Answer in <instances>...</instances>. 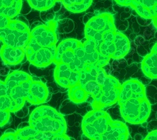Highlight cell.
Masks as SVG:
<instances>
[{
	"label": "cell",
	"mask_w": 157,
	"mask_h": 140,
	"mask_svg": "<svg viewBox=\"0 0 157 140\" xmlns=\"http://www.w3.org/2000/svg\"><path fill=\"white\" fill-rule=\"evenodd\" d=\"M129 6L140 17L156 21L157 0H133Z\"/></svg>",
	"instance_id": "14"
},
{
	"label": "cell",
	"mask_w": 157,
	"mask_h": 140,
	"mask_svg": "<svg viewBox=\"0 0 157 140\" xmlns=\"http://www.w3.org/2000/svg\"><path fill=\"white\" fill-rule=\"evenodd\" d=\"M68 95L71 100L75 104L84 103L89 98V95L79 84L69 88Z\"/></svg>",
	"instance_id": "22"
},
{
	"label": "cell",
	"mask_w": 157,
	"mask_h": 140,
	"mask_svg": "<svg viewBox=\"0 0 157 140\" xmlns=\"http://www.w3.org/2000/svg\"><path fill=\"white\" fill-rule=\"evenodd\" d=\"M82 130L89 140H128L130 137L127 126L113 120L103 109L87 112L82 119Z\"/></svg>",
	"instance_id": "1"
},
{
	"label": "cell",
	"mask_w": 157,
	"mask_h": 140,
	"mask_svg": "<svg viewBox=\"0 0 157 140\" xmlns=\"http://www.w3.org/2000/svg\"><path fill=\"white\" fill-rule=\"evenodd\" d=\"M25 57L32 65L39 67H46L54 63L56 46L43 47L39 45L32 37L24 48Z\"/></svg>",
	"instance_id": "8"
},
{
	"label": "cell",
	"mask_w": 157,
	"mask_h": 140,
	"mask_svg": "<svg viewBox=\"0 0 157 140\" xmlns=\"http://www.w3.org/2000/svg\"><path fill=\"white\" fill-rule=\"evenodd\" d=\"M121 84L115 78L108 75L101 87V94L94 104L92 105L93 110L103 109L117 103Z\"/></svg>",
	"instance_id": "9"
},
{
	"label": "cell",
	"mask_w": 157,
	"mask_h": 140,
	"mask_svg": "<svg viewBox=\"0 0 157 140\" xmlns=\"http://www.w3.org/2000/svg\"><path fill=\"white\" fill-rule=\"evenodd\" d=\"M80 73L72 70L63 63L56 64L54 79L57 84L64 88H70L79 84Z\"/></svg>",
	"instance_id": "11"
},
{
	"label": "cell",
	"mask_w": 157,
	"mask_h": 140,
	"mask_svg": "<svg viewBox=\"0 0 157 140\" xmlns=\"http://www.w3.org/2000/svg\"><path fill=\"white\" fill-rule=\"evenodd\" d=\"M115 53L113 59L118 60L124 58L129 52L130 42L128 37L123 33L117 31L114 38Z\"/></svg>",
	"instance_id": "18"
},
{
	"label": "cell",
	"mask_w": 157,
	"mask_h": 140,
	"mask_svg": "<svg viewBox=\"0 0 157 140\" xmlns=\"http://www.w3.org/2000/svg\"><path fill=\"white\" fill-rule=\"evenodd\" d=\"M0 140H17L15 131L7 130L0 138Z\"/></svg>",
	"instance_id": "26"
},
{
	"label": "cell",
	"mask_w": 157,
	"mask_h": 140,
	"mask_svg": "<svg viewBox=\"0 0 157 140\" xmlns=\"http://www.w3.org/2000/svg\"><path fill=\"white\" fill-rule=\"evenodd\" d=\"M25 57L23 48L13 47L3 45L0 49V57L5 64L16 66L20 63Z\"/></svg>",
	"instance_id": "16"
},
{
	"label": "cell",
	"mask_w": 157,
	"mask_h": 140,
	"mask_svg": "<svg viewBox=\"0 0 157 140\" xmlns=\"http://www.w3.org/2000/svg\"><path fill=\"white\" fill-rule=\"evenodd\" d=\"M82 44L84 50L86 66L95 65L103 68L109 63L110 59L103 57L98 52L93 40L88 38H85V40Z\"/></svg>",
	"instance_id": "12"
},
{
	"label": "cell",
	"mask_w": 157,
	"mask_h": 140,
	"mask_svg": "<svg viewBox=\"0 0 157 140\" xmlns=\"http://www.w3.org/2000/svg\"><path fill=\"white\" fill-rule=\"evenodd\" d=\"M144 140H157V131L156 130H153L150 132Z\"/></svg>",
	"instance_id": "29"
},
{
	"label": "cell",
	"mask_w": 157,
	"mask_h": 140,
	"mask_svg": "<svg viewBox=\"0 0 157 140\" xmlns=\"http://www.w3.org/2000/svg\"><path fill=\"white\" fill-rule=\"evenodd\" d=\"M30 39L28 25L17 19L10 20L7 26L0 32V41L3 45L17 48H25Z\"/></svg>",
	"instance_id": "7"
},
{
	"label": "cell",
	"mask_w": 157,
	"mask_h": 140,
	"mask_svg": "<svg viewBox=\"0 0 157 140\" xmlns=\"http://www.w3.org/2000/svg\"><path fill=\"white\" fill-rule=\"evenodd\" d=\"M61 0H27L30 7L38 11H46L53 7Z\"/></svg>",
	"instance_id": "23"
},
{
	"label": "cell",
	"mask_w": 157,
	"mask_h": 140,
	"mask_svg": "<svg viewBox=\"0 0 157 140\" xmlns=\"http://www.w3.org/2000/svg\"><path fill=\"white\" fill-rule=\"evenodd\" d=\"M114 2L122 6H129L133 0H114Z\"/></svg>",
	"instance_id": "30"
},
{
	"label": "cell",
	"mask_w": 157,
	"mask_h": 140,
	"mask_svg": "<svg viewBox=\"0 0 157 140\" xmlns=\"http://www.w3.org/2000/svg\"><path fill=\"white\" fill-rule=\"evenodd\" d=\"M22 5V0H0V14L14 19L20 13Z\"/></svg>",
	"instance_id": "19"
},
{
	"label": "cell",
	"mask_w": 157,
	"mask_h": 140,
	"mask_svg": "<svg viewBox=\"0 0 157 140\" xmlns=\"http://www.w3.org/2000/svg\"><path fill=\"white\" fill-rule=\"evenodd\" d=\"M48 90L45 84L41 81H33L30 85L27 101L33 105L42 104L48 97Z\"/></svg>",
	"instance_id": "15"
},
{
	"label": "cell",
	"mask_w": 157,
	"mask_h": 140,
	"mask_svg": "<svg viewBox=\"0 0 157 140\" xmlns=\"http://www.w3.org/2000/svg\"><path fill=\"white\" fill-rule=\"evenodd\" d=\"M0 96H8L7 87L5 82L2 81H0Z\"/></svg>",
	"instance_id": "28"
},
{
	"label": "cell",
	"mask_w": 157,
	"mask_h": 140,
	"mask_svg": "<svg viewBox=\"0 0 157 140\" xmlns=\"http://www.w3.org/2000/svg\"><path fill=\"white\" fill-rule=\"evenodd\" d=\"M44 140H71V139L68 136L65 134L45 136Z\"/></svg>",
	"instance_id": "27"
},
{
	"label": "cell",
	"mask_w": 157,
	"mask_h": 140,
	"mask_svg": "<svg viewBox=\"0 0 157 140\" xmlns=\"http://www.w3.org/2000/svg\"><path fill=\"white\" fill-rule=\"evenodd\" d=\"M11 106V100L8 96H0V111H9Z\"/></svg>",
	"instance_id": "24"
},
{
	"label": "cell",
	"mask_w": 157,
	"mask_h": 140,
	"mask_svg": "<svg viewBox=\"0 0 157 140\" xmlns=\"http://www.w3.org/2000/svg\"><path fill=\"white\" fill-rule=\"evenodd\" d=\"M33 81L32 76L23 71L15 70L8 74L4 82L11 100L10 112H17L24 106Z\"/></svg>",
	"instance_id": "4"
},
{
	"label": "cell",
	"mask_w": 157,
	"mask_h": 140,
	"mask_svg": "<svg viewBox=\"0 0 157 140\" xmlns=\"http://www.w3.org/2000/svg\"><path fill=\"white\" fill-rule=\"evenodd\" d=\"M17 140H44V134L27 126L15 131Z\"/></svg>",
	"instance_id": "21"
},
{
	"label": "cell",
	"mask_w": 157,
	"mask_h": 140,
	"mask_svg": "<svg viewBox=\"0 0 157 140\" xmlns=\"http://www.w3.org/2000/svg\"><path fill=\"white\" fill-rule=\"evenodd\" d=\"M65 9L69 11L79 13L86 11L93 3V0H61Z\"/></svg>",
	"instance_id": "20"
},
{
	"label": "cell",
	"mask_w": 157,
	"mask_h": 140,
	"mask_svg": "<svg viewBox=\"0 0 157 140\" xmlns=\"http://www.w3.org/2000/svg\"><path fill=\"white\" fill-rule=\"evenodd\" d=\"M116 30L113 16L109 13H102L90 18L86 24V38L94 41L96 49L102 44L114 40Z\"/></svg>",
	"instance_id": "3"
},
{
	"label": "cell",
	"mask_w": 157,
	"mask_h": 140,
	"mask_svg": "<svg viewBox=\"0 0 157 140\" xmlns=\"http://www.w3.org/2000/svg\"><path fill=\"white\" fill-rule=\"evenodd\" d=\"M30 37L41 47H52L56 46L58 37L56 30L55 22L40 25L30 30Z\"/></svg>",
	"instance_id": "10"
},
{
	"label": "cell",
	"mask_w": 157,
	"mask_h": 140,
	"mask_svg": "<svg viewBox=\"0 0 157 140\" xmlns=\"http://www.w3.org/2000/svg\"><path fill=\"white\" fill-rule=\"evenodd\" d=\"M54 63H63L74 71L80 72L86 66L82 42L74 39L61 42L56 47Z\"/></svg>",
	"instance_id": "5"
},
{
	"label": "cell",
	"mask_w": 157,
	"mask_h": 140,
	"mask_svg": "<svg viewBox=\"0 0 157 140\" xmlns=\"http://www.w3.org/2000/svg\"><path fill=\"white\" fill-rule=\"evenodd\" d=\"M10 113L9 111H0V127L8 123L10 118Z\"/></svg>",
	"instance_id": "25"
},
{
	"label": "cell",
	"mask_w": 157,
	"mask_h": 140,
	"mask_svg": "<svg viewBox=\"0 0 157 140\" xmlns=\"http://www.w3.org/2000/svg\"><path fill=\"white\" fill-rule=\"evenodd\" d=\"M29 125L45 136L65 134L67 124L64 117L49 106H40L35 108L29 118Z\"/></svg>",
	"instance_id": "2"
},
{
	"label": "cell",
	"mask_w": 157,
	"mask_h": 140,
	"mask_svg": "<svg viewBox=\"0 0 157 140\" xmlns=\"http://www.w3.org/2000/svg\"><path fill=\"white\" fill-rule=\"evenodd\" d=\"M145 96H147L145 85L136 79H130L121 84L117 103L129 98Z\"/></svg>",
	"instance_id": "13"
},
{
	"label": "cell",
	"mask_w": 157,
	"mask_h": 140,
	"mask_svg": "<svg viewBox=\"0 0 157 140\" xmlns=\"http://www.w3.org/2000/svg\"><path fill=\"white\" fill-rule=\"evenodd\" d=\"M141 69L146 77L152 79L157 78V48L155 44L150 53L143 59L141 63Z\"/></svg>",
	"instance_id": "17"
},
{
	"label": "cell",
	"mask_w": 157,
	"mask_h": 140,
	"mask_svg": "<svg viewBox=\"0 0 157 140\" xmlns=\"http://www.w3.org/2000/svg\"><path fill=\"white\" fill-rule=\"evenodd\" d=\"M121 116L132 124L145 123L151 112V104L147 96L129 98L118 103Z\"/></svg>",
	"instance_id": "6"
}]
</instances>
